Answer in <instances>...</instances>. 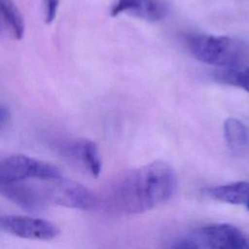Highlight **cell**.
I'll return each instance as SVG.
<instances>
[{
	"mask_svg": "<svg viewBox=\"0 0 249 249\" xmlns=\"http://www.w3.org/2000/svg\"><path fill=\"white\" fill-rule=\"evenodd\" d=\"M176 186L175 171L168 163L149 162L127 173L116 185L110 203L124 214L143 213L169 200Z\"/></svg>",
	"mask_w": 249,
	"mask_h": 249,
	"instance_id": "6da1fadb",
	"label": "cell"
},
{
	"mask_svg": "<svg viewBox=\"0 0 249 249\" xmlns=\"http://www.w3.org/2000/svg\"><path fill=\"white\" fill-rule=\"evenodd\" d=\"M187 44L197 60L209 65L218 67L237 65L243 56L241 44L229 36L195 34L188 38Z\"/></svg>",
	"mask_w": 249,
	"mask_h": 249,
	"instance_id": "7a4b0ae2",
	"label": "cell"
},
{
	"mask_svg": "<svg viewBox=\"0 0 249 249\" xmlns=\"http://www.w3.org/2000/svg\"><path fill=\"white\" fill-rule=\"evenodd\" d=\"M39 187L48 203H54L79 210L93 209L97 203L94 194L86 186L62 175L38 180Z\"/></svg>",
	"mask_w": 249,
	"mask_h": 249,
	"instance_id": "3957f363",
	"label": "cell"
},
{
	"mask_svg": "<svg viewBox=\"0 0 249 249\" xmlns=\"http://www.w3.org/2000/svg\"><path fill=\"white\" fill-rule=\"evenodd\" d=\"M197 248H249V234L231 224H212L195 230L189 235Z\"/></svg>",
	"mask_w": 249,
	"mask_h": 249,
	"instance_id": "277c9868",
	"label": "cell"
},
{
	"mask_svg": "<svg viewBox=\"0 0 249 249\" xmlns=\"http://www.w3.org/2000/svg\"><path fill=\"white\" fill-rule=\"evenodd\" d=\"M60 175L56 166L25 155H12L0 160V176L3 177L45 180Z\"/></svg>",
	"mask_w": 249,
	"mask_h": 249,
	"instance_id": "5b68a950",
	"label": "cell"
},
{
	"mask_svg": "<svg viewBox=\"0 0 249 249\" xmlns=\"http://www.w3.org/2000/svg\"><path fill=\"white\" fill-rule=\"evenodd\" d=\"M0 231L37 240H51L59 234V229L53 222L19 215H0Z\"/></svg>",
	"mask_w": 249,
	"mask_h": 249,
	"instance_id": "8992f818",
	"label": "cell"
},
{
	"mask_svg": "<svg viewBox=\"0 0 249 249\" xmlns=\"http://www.w3.org/2000/svg\"><path fill=\"white\" fill-rule=\"evenodd\" d=\"M0 195L29 212L42 211L48 203L39 185L34 186L24 179L0 176Z\"/></svg>",
	"mask_w": 249,
	"mask_h": 249,
	"instance_id": "52a82bcc",
	"label": "cell"
},
{
	"mask_svg": "<svg viewBox=\"0 0 249 249\" xmlns=\"http://www.w3.org/2000/svg\"><path fill=\"white\" fill-rule=\"evenodd\" d=\"M169 12L166 0H116L110 10L112 17L121 14L138 18L150 22L163 19Z\"/></svg>",
	"mask_w": 249,
	"mask_h": 249,
	"instance_id": "ba28073f",
	"label": "cell"
},
{
	"mask_svg": "<svg viewBox=\"0 0 249 249\" xmlns=\"http://www.w3.org/2000/svg\"><path fill=\"white\" fill-rule=\"evenodd\" d=\"M205 195L216 201L235 205H245L249 200V182L237 181L211 187L205 191Z\"/></svg>",
	"mask_w": 249,
	"mask_h": 249,
	"instance_id": "9c48e42d",
	"label": "cell"
},
{
	"mask_svg": "<svg viewBox=\"0 0 249 249\" xmlns=\"http://www.w3.org/2000/svg\"><path fill=\"white\" fill-rule=\"evenodd\" d=\"M224 137L229 149L234 154H242L249 148V129L236 118L224 122Z\"/></svg>",
	"mask_w": 249,
	"mask_h": 249,
	"instance_id": "30bf717a",
	"label": "cell"
},
{
	"mask_svg": "<svg viewBox=\"0 0 249 249\" xmlns=\"http://www.w3.org/2000/svg\"><path fill=\"white\" fill-rule=\"evenodd\" d=\"M73 152L93 177L100 175L102 161L98 147L94 141L89 139L80 140L74 144Z\"/></svg>",
	"mask_w": 249,
	"mask_h": 249,
	"instance_id": "8fae6325",
	"label": "cell"
},
{
	"mask_svg": "<svg viewBox=\"0 0 249 249\" xmlns=\"http://www.w3.org/2000/svg\"><path fill=\"white\" fill-rule=\"evenodd\" d=\"M216 72L215 77L222 83L238 87L249 92V66H242L240 64L221 67Z\"/></svg>",
	"mask_w": 249,
	"mask_h": 249,
	"instance_id": "7c38bea8",
	"label": "cell"
},
{
	"mask_svg": "<svg viewBox=\"0 0 249 249\" xmlns=\"http://www.w3.org/2000/svg\"><path fill=\"white\" fill-rule=\"evenodd\" d=\"M0 16L11 29L14 37L21 39L24 35V20L12 0H0Z\"/></svg>",
	"mask_w": 249,
	"mask_h": 249,
	"instance_id": "4fadbf2b",
	"label": "cell"
},
{
	"mask_svg": "<svg viewBox=\"0 0 249 249\" xmlns=\"http://www.w3.org/2000/svg\"><path fill=\"white\" fill-rule=\"evenodd\" d=\"M45 4V21L51 23L54 20L59 5V0H44Z\"/></svg>",
	"mask_w": 249,
	"mask_h": 249,
	"instance_id": "5bb4252c",
	"label": "cell"
},
{
	"mask_svg": "<svg viewBox=\"0 0 249 249\" xmlns=\"http://www.w3.org/2000/svg\"><path fill=\"white\" fill-rule=\"evenodd\" d=\"M172 248H179V249H198L195 241L188 235L182 238H179L173 242L171 245Z\"/></svg>",
	"mask_w": 249,
	"mask_h": 249,
	"instance_id": "9a60e30c",
	"label": "cell"
},
{
	"mask_svg": "<svg viewBox=\"0 0 249 249\" xmlns=\"http://www.w3.org/2000/svg\"><path fill=\"white\" fill-rule=\"evenodd\" d=\"M9 115H10L9 110L5 106L0 104V123L7 121L9 118Z\"/></svg>",
	"mask_w": 249,
	"mask_h": 249,
	"instance_id": "2e32d148",
	"label": "cell"
},
{
	"mask_svg": "<svg viewBox=\"0 0 249 249\" xmlns=\"http://www.w3.org/2000/svg\"><path fill=\"white\" fill-rule=\"evenodd\" d=\"M245 205H246V207H247V209H248V211H249V200L247 201V203H246Z\"/></svg>",
	"mask_w": 249,
	"mask_h": 249,
	"instance_id": "e0dca14e",
	"label": "cell"
},
{
	"mask_svg": "<svg viewBox=\"0 0 249 249\" xmlns=\"http://www.w3.org/2000/svg\"><path fill=\"white\" fill-rule=\"evenodd\" d=\"M0 31H1V23H0Z\"/></svg>",
	"mask_w": 249,
	"mask_h": 249,
	"instance_id": "ac0fdd59",
	"label": "cell"
}]
</instances>
